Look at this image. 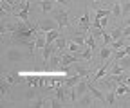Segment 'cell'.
<instances>
[{"mask_svg": "<svg viewBox=\"0 0 130 108\" xmlns=\"http://www.w3.org/2000/svg\"><path fill=\"white\" fill-rule=\"evenodd\" d=\"M6 59H7V61L24 59V54H22L18 49H14V47H9V49H7V52H6Z\"/></svg>", "mask_w": 130, "mask_h": 108, "instance_id": "obj_6", "label": "cell"}, {"mask_svg": "<svg viewBox=\"0 0 130 108\" xmlns=\"http://www.w3.org/2000/svg\"><path fill=\"white\" fill-rule=\"evenodd\" d=\"M126 85H130V78H126Z\"/></svg>", "mask_w": 130, "mask_h": 108, "instance_id": "obj_27", "label": "cell"}, {"mask_svg": "<svg viewBox=\"0 0 130 108\" xmlns=\"http://www.w3.org/2000/svg\"><path fill=\"white\" fill-rule=\"evenodd\" d=\"M53 18H54V20L58 22L60 29H65V27H71V20H69V14H67V11H63V9L56 11Z\"/></svg>", "mask_w": 130, "mask_h": 108, "instance_id": "obj_2", "label": "cell"}, {"mask_svg": "<svg viewBox=\"0 0 130 108\" xmlns=\"http://www.w3.org/2000/svg\"><path fill=\"white\" fill-rule=\"evenodd\" d=\"M128 104H130V103H128Z\"/></svg>", "mask_w": 130, "mask_h": 108, "instance_id": "obj_28", "label": "cell"}, {"mask_svg": "<svg viewBox=\"0 0 130 108\" xmlns=\"http://www.w3.org/2000/svg\"><path fill=\"white\" fill-rule=\"evenodd\" d=\"M0 11H6V13H9V14L14 13V9H13V6H11L9 0H0Z\"/></svg>", "mask_w": 130, "mask_h": 108, "instance_id": "obj_14", "label": "cell"}, {"mask_svg": "<svg viewBox=\"0 0 130 108\" xmlns=\"http://www.w3.org/2000/svg\"><path fill=\"white\" fill-rule=\"evenodd\" d=\"M90 27H92V22H90V11H89V7H85L83 16L79 18V29H81V31H89Z\"/></svg>", "mask_w": 130, "mask_h": 108, "instance_id": "obj_3", "label": "cell"}, {"mask_svg": "<svg viewBox=\"0 0 130 108\" xmlns=\"http://www.w3.org/2000/svg\"><path fill=\"white\" fill-rule=\"evenodd\" d=\"M36 2L40 4V9L43 13H51L54 9V4H53V0H36Z\"/></svg>", "mask_w": 130, "mask_h": 108, "instance_id": "obj_11", "label": "cell"}, {"mask_svg": "<svg viewBox=\"0 0 130 108\" xmlns=\"http://www.w3.org/2000/svg\"><path fill=\"white\" fill-rule=\"evenodd\" d=\"M112 16H116V18H123V6L119 4V0L112 6Z\"/></svg>", "mask_w": 130, "mask_h": 108, "instance_id": "obj_12", "label": "cell"}, {"mask_svg": "<svg viewBox=\"0 0 130 108\" xmlns=\"http://www.w3.org/2000/svg\"><path fill=\"white\" fill-rule=\"evenodd\" d=\"M114 90H116L118 96H125V94H130V88L126 85H114Z\"/></svg>", "mask_w": 130, "mask_h": 108, "instance_id": "obj_16", "label": "cell"}, {"mask_svg": "<svg viewBox=\"0 0 130 108\" xmlns=\"http://www.w3.org/2000/svg\"><path fill=\"white\" fill-rule=\"evenodd\" d=\"M94 103H96V97L90 94V92H87L85 96H81V97L76 101V104H78V106H96Z\"/></svg>", "mask_w": 130, "mask_h": 108, "instance_id": "obj_5", "label": "cell"}, {"mask_svg": "<svg viewBox=\"0 0 130 108\" xmlns=\"http://www.w3.org/2000/svg\"><path fill=\"white\" fill-rule=\"evenodd\" d=\"M118 63H119L123 69H130V56H125V58L118 59Z\"/></svg>", "mask_w": 130, "mask_h": 108, "instance_id": "obj_18", "label": "cell"}, {"mask_svg": "<svg viewBox=\"0 0 130 108\" xmlns=\"http://www.w3.org/2000/svg\"><path fill=\"white\" fill-rule=\"evenodd\" d=\"M121 6H123V16H125V18L130 16V0H125Z\"/></svg>", "mask_w": 130, "mask_h": 108, "instance_id": "obj_17", "label": "cell"}, {"mask_svg": "<svg viewBox=\"0 0 130 108\" xmlns=\"http://www.w3.org/2000/svg\"><path fill=\"white\" fill-rule=\"evenodd\" d=\"M53 2H58V4H69V0H53Z\"/></svg>", "mask_w": 130, "mask_h": 108, "instance_id": "obj_24", "label": "cell"}, {"mask_svg": "<svg viewBox=\"0 0 130 108\" xmlns=\"http://www.w3.org/2000/svg\"><path fill=\"white\" fill-rule=\"evenodd\" d=\"M67 38L65 36H60L56 41H54V52H65L67 51Z\"/></svg>", "mask_w": 130, "mask_h": 108, "instance_id": "obj_8", "label": "cell"}, {"mask_svg": "<svg viewBox=\"0 0 130 108\" xmlns=\"http://www.w3.org/2000/svg\"><path fill=\"white\" fill-rule=\"evenodd\" d=\"M112 52H114V49L110 47V45H101V49H100V61H108L110 59V56H112Z\"/></svg>", "mask_w": 130, "mask_h": 108, "instance_id": "obj_7", "label": "cell"}, {"mask_svg": "<svg viewBox=\"0 0 130 108\" xmlns=\"http://www.w3.org/2000/svg\"><path fill=\"white\" fill-rule=\"evenodd\" d=\"M92 52H94V51L89 47L87 51H83V52L79 54V58H81V59H89V61H90V59H92Z\"/></svg>", "mask_w": 130, "mask_h": 108, "instance_id": "obj_19", "label": "cell"}, {"mask_svg": "<svg viewBox=\"0 0 130 108\" xmlns=\"http://www.w3.org/2000/svg\"><path fill=\"white\" fill-rule=\"evenodd\" d=\"M121 29H123V38H130V25L121 24Z\"/></svg>", "mask_w": 130, "mask_h": 108, "instance_id": "obj_22", "label": "cell"}, {"mask_svg": "<svg viewBox=\"0 0 130 108\" xmlns=\"http://www.w3.org/2000/svg\"><path fill=\"white\" fill-rule=\"evenodd\" d=\"M123 25H130V16H126V18L123 20Z\"/></svg>", "mask_w": 130, "mask_h": 108, "instance_id": "obj_23", "label": "cell"}, {"mask_svg": "<svg viewBox=\"0 0 130 108\" xmlns=\"http://www.w3.org/2000/svg\"><path fill=\"white\" fill-rule=\"evenodd\" d=\"M116 96H118V94H116V90H114V88L108 90V94L105 96V99H107V106H114V104H116Z\"/></svg>", "mask_w": 130, "mask_h": 108, "instance_id": "obj_13", "label": "cell"}, {"mask_svg": "<svg viewBox=\"0 0 130 108\" xmlns=\"http://www.w3.org/2000/svg\"><path fill=\"white\" fill-rule=\"evenodd\" d=\"M60 36H61V29H53V31H49V33H45L47 43H54Z\"/></svg>", "mask_w": 130, "mask_h": 108, "instance_id": "obj_9", "label": "cell"}, {"mask_svg": "<svg viewBox=\"0 0 130 108\" xmlns=\"http://www.w3.org/2000/svg\"><path fill=\"white\" fill-rule=\"evenodd\" d=\"M31 106H35V108L43 106V99H42V97H38V99H32V101H31Z\"/></svg>", "mask_w": 130, "mask_h": 108, "instance_id": "obj_21", "label": "cell"}, {"mask_svg": "<svg viewBox=\"0 0 130 108\" xmlns=\"http://www.w3.org/2000/svg\"><path fill=\"white\" fill-rule=\"evenodd\" d=\"M110 43H112V34L105 31L103 33V45H110Z\"/></svg>", "mask_w": 130, "mask_h": 108, "instance_id": "obj_20", "label": "cell"}, {"mask_svg": "<svg viewBox=\"0 0 130 108\" xmlns=\"http://www.w3.org/2000/svg\"><path fill=\"white\" fill-rule=\"evenodd\" d=\"M67 51L72 52V54H81V52H83V45H79V43H76V41L71 40L67 43Z\"/></svg>", "mask_w": 130, "mask_h": 108, "instance_id": "obj_10", "label": "cell"}, {"mask_svg": "<svg viewBox=\"0 0 130 108\" xmlns=\"http://www.w3.org/2000/svg\"><path fill=\"white\" fill-rule=\"evenodd\" d=\"M125 52H126V56H130V45H125Z\"/></svg>", "mask_w": 130, "mask_h": 108, "instance_id": "obj_25", "label": "cell"}, {"mask_svg": "<svg viewBox=\"0 0 130 108\" xmlns=\"http://www.w3.org/2000/svg\"><path fill=\"white\" fill-rule=\"evenodd\" d=\"M126 45V38H119V40H114L112 43H110V47L112 49H116V51H119V49H123Z\"/></svg>", "mask_w": 130, "mask_h": 108, "instance_id": "obj_15", "label": "cell"}, {"mask_svg": "<svg viewBox=\"0 0 130 108\" xmlns=\"http://www.w3.org/2000/svg\"><path fill=\"white\" fill-rule=\"evenodd\" d=\"M110 63H112V61H105V63L100 67V69H98L96 70V74H94V78H92V83H100L103 78H105V76H107V69L110 67Z\"/></svg>", "mask_w": 130, "mask_h": 108, "instance_id": "obj_4", "label": "cell"}, {"mask_svg": "<svg viewBox=\"0 0 130 108\" xmlns=\"http://www.w3.org/2000/svg\"><path fill=\"white\" fill-rule=\"evenodd\" d=\"M90 2H96L98 4V2H103V0H90Z\"/></svg>", "mask_w": 130, "mask_h": 108, "instance_id": "obj_26", "label": "cell"}, {"mask_svg": "<svg viewBox=\"0 0 130 108\" xmlns=\"http://www.w3.org/2000/svg\"><path fill=\"white\" fill-rule=\"evenodd\" d=\"M36 25H38V29L42 31V33H49V31H53V29H60V25H58V22H56L54 18H45V20H40Z\"/></svg>", "mask_w": 130, "mask_h": 108, "instance_id": "obj_1", "label": "cell"}]
</instances>
